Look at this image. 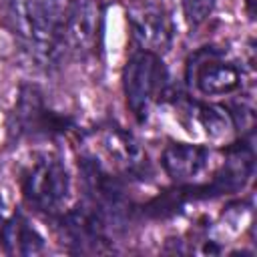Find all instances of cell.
<instances>
[{"label": "cell", "mask_w": 257, "mask_h": 257, "mask_svg": "<svg viewBox=\"0 0 257 257\" xmlns=\"http://www.w3.org/2000/svg\"><path fill=\"white\" fill-rule=\"evenodd\" d=\"M12 32L24 50L42 66L66 60L62 42L70 0H2Z\"/></svg>", "instance_id": "cell-1"}, {"label": "cell", "mask_w": 257, "mask_h": 257, "mask_svg": "<svg viewBox=\"0 0 257 257\" xmlns=\"http://www.w3.org/2000/svg\"><path fill=\"white\" fill-rule=\"evenodd\" d=\"M70 173L66 163L56 153H40L24 169L20 189L24 201L38 213L56 217L62 213L70 197Z\"/></svg>", "instance_id": "cell-2"}, {"label": "cell", "mask_w": 257, "mask_h": 257, "mask_svg": "<svg viewBox=\"0 0 257 257\" xmlns=\"http://www.w3.org/2000/svg\"><path fill=\"white\" fill-rule=\"evenodd\" d=\"M122 92L137 122H147L155 104L167 96L169 74L163 58L149 50H137L122 68Z\"/></svg>", "instance_id": "cell-3"}, {"label": "cell", "mask_w": 257, "mask_h": 257, "mask_svg": "<svg viewBox=\"0 0 257 257\" xmlns=\"http://www.w3.org/2000/svg\"><path fill=\"white\" fill-rule=\"evenodd\" d=\"M187 86L201 96H225L243 86V70L221 48H197L185 64Z\"/></svg>", "instance_id": "cell-4"}, {"label": "cell", "mask_w": 257, "mask_h": 257, "mask_svg": "<svg viewBox=\"0 0 257 257\" xmlns=\"http://www.w3.org/2000/svg\"><path fill=\"white\" fill-rule=\"evenodd\" d=\"M74 126V118L52 108L38 86L24 84L20 88L12 112V131L16 135L30 139H56L68 135Z\"/></svg>", "instance_id": "cell-5"}, {"label": "cell", "mask_w": 257, "mask_h": 257, "mask_svg": "<svg viewBox=\"0 0 257 257\" xmlns=\"http://www.w3.org/2000/svg\"><path fill=\"white\" fill-rule=\"evenodd\" d=\"M56 225L64 243L78 253L104 251L112 221L92 203L80 201L76 207L58 213Z\"/></svg>", "instance_id": "cell-6"}, {"label": "cell", "mask_w": 257, "mask_h": 257, "mask_svg": "<svg viewBox=\"0 0 257 257\" xmlns=\"http://www.w3.org/2000/svg\"><path fill=\"white\" fill-rule=\"evenodd\" d=\"M78 171L84 201L98 207L112 223H118L128 207L126 191L120 177L106 169L94 155H82L78 159Z\"/></svg>", "instance_id": "cell-7"}, {"label": "cell", "mask_w": 257, "mask_h": 257, "mask_svg": "<svg viewBox=\"0 0 257 257\" xmlns=\"http://www.w3.org/2000/svg\"><path fill=\"white\" fill-rule=\"evenodd\" d=\"M126 22L133 42L139 50L163 56L175 40V26L167 10L155 2H135L126 10Z\"/></svg>", "instance_id": "cell-8"}, {"label": "cell", "mask_w": 257, "mask_h": 257, "mask_svg": "<svg viewBox=\"0 0 257 257\" xmlns=\"http://www.w3.org/2000/svg\"><path fill=\"white\" fill-rule=\"evenodd\" d=\"M100 147L118 173L126 179L145 181L151 173V163L133 133L122 126L108 124L100 131Z\"/></svg>", "instance_id": "cell-9"}, {"label": "cell", "mask_w": 257, "mask_h": 257, "mask_svg": "<svg viewBox=\"0 0 257 257\" xmlns=\"http://www.w3.org/2000/svg\"><path fill=\"white\" fill-rule=\"evenodd\" d=\"M100 10L92 0H70L64 22V50L66 56H84L96 44Z\"/></svg>", "instance_id": "cell-10"}, {"label": "cell", "mask_w": 257, "mask_h": 257, "mask_svg": "<svg viewBox=\"0 0 257 257\" xmlns=\"http://www.w3.org/2000/svg\"><path fill=\"white\" fill-rule=\"evenodd\" d=\"M211 149L191 143H169L161 155V167L165 175L177 183L187 185L197 181L211 165Z\"/></svg>", "instance_id": "cell-11"}, {"label": "cell", "mask_w": 257, "mask_h": 257, "mask_svg": "<svg viewBox=\"0 0 257 257\" xmlns=\"http://www.w3.org/2000/svg\"><path fill=\"white\" fill-rule=\"evenodd\" d=\"M44 237L34 223L16 211L0 223V247L8 255H38L44 249Z\"/></svg>", "instance_id": "cell-12"}, {"label": "cell", "mask_w": 257, "mask_h": 257, "mask_svg": "<svg viewBox=\"0 0 257 257\" xmlns=\"http://www.w3.org/2000/svg\"><path fill=\"white\" fill-rule=\"evenodd\" d=\"M189 114L199 122V126L205 131V135L209 139H223L237 128L231 110L227 106H221V104L191 102Z\"/></svg>", "instance_id": "cell-13"}, {"label": "cell", "mask_w": 257, "mask_h": 257, "mask_svg": "<svg viewBox=\"0 0 257 257\" xmlns=\"http://www.w3.org/2000/svg\"><path fill=\"white\" fill-rule=\"evenodd\" d=\"M181 6L189 28L195 30L209 20V16L215 10V0H181Z\"/></svg>", "instance_id": "cell-14"}, {"label": "cell", "mask_w": 257, "mask_h": 257, "mask_svg": "<svg viewBox=\"0 0 257 257\" xmlns=\"http://www.w3.org/2000/svg\"><path fill=\"white\" fill-rule=\"evenodd\" d=\"M6 219V205H4V199H2V195H0V223Z\"/></svg>", "instance_id": "cell-15"}]
</instances>
